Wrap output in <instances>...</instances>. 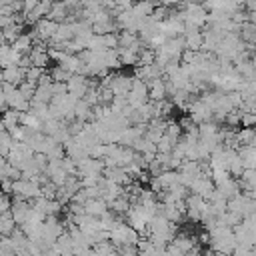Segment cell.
I'll return each instance as SVG.
<instances>
[{
	"instance_id": "obj_32",
	"label": "cell",
	"mask_w": 256,
	"mask_h": 256,
	"mask_svg": "<svg viewBox=\"0 0 256 256\" xmlns=\"http://www.w3.org/2000/svg\"><path fill=\"white\" fill-rule=\"evenodd\" d=\"M0 256H18V254L12 250H0Z\"/></svg>"
},
{
	"instance_id": "obj_4",
	"label": "cell",
	"mask_w": 256,
	"mask_h": 256,
	"mask_svg": "<svg viewBox=\"0 0 256 256\" xmlns=\"http://www.w3.org/2000/svg\"><path fill=\"white\" fill-rule=\"evenodd\" d=\"M216 190V184H214V180H212V176H206V174H200L194 182H192V186H190V194H198V196H202V198H210V194Z\"/></svg>"
},
{
	"instance_id": "obj_8",
	"label": "cell",
	"mask_w": 256,
	"mask_h": 256,
	"mask_svg": "<svg viewBox=\"0 0 256 256\" xmlns=\"http://www.w3.org/2000/svg\"><path fill=\"white\" fill-rule=\"evenodd\" d=\"M24 80H26V68H22V66H8L2 70V82L20 86Z\"/></svg>"
},
{
	"instance_id": "obj_18",
	"label": "cell",
	"mask_w": 256,
	"mask_h": 256,
	"mask_svg": "<svg viewBox=\"0 0 256 256\" xmlns=\"http://www.w3.org/2000/svg\"><path fill=\"white\" fill-rule=\"evenodd\" d=\"M240 40L248 46H254L256 44V24L254 22H244L242 28H240Z\"/></svg>"
},
{
	"instance_id": "obj_11",
	"label": "cell",
	"mask_w": 256,
	"mask_h": 256,
	"mask_svg": "<svg viewBox=\"0 0 256 256\" xmlns=\"http://www.w3.org/2000/svg\"><path fill=\"white\" fill-rule=\"evenodd\" d=\"M216 190H218L226 200H230V198H234V196L242 194V188H240L238 178H230V180H226V182L218 184V186H216Z\"/></svg>"
},
{
	"instance_id": "obj_26",
	"label": "cell",
	"mask_w": 256,
	"mask_h": 256,
	"mask_svg": "<svg viewBox=\"0 0 256 256\" xmlns=\"http://www.w3.org/2000/svg\"><path fill=\"white\" fill-rule=\"evenodd\" d=\"M154 62H156V50L150 48V46H146V48L140 52V64H142V66H150V64H154Z\"/></svg>"
},
{
	"instance_id": "obj_13",
	"label": "cell",
	"mask_w": 256,
	"mask_h": 256,
	"mask_svg": "<svg viewBox=\"0 0 256 256\" xmlns=\"http://www.w3.org/2000/svg\"><path fill=\"white\" fill-rule=\"evenodd\" d=\"M84 208H86V214H90V216H96V218L104 216V214L110 210L108 202H106V200H102V198H94V200H88Z\"/></svg>"
},
{
	"instance_id": "obj_16",
	"label": "cell",
	"mask_w": 256,
	"mask_h": 256,
	"mask_svg": "<svg viewBox=\"0 0 256 256\" xmlns=\"http://www.w3.org/2000/svg\"><path fill=\"white\" fill-rule=\"evenodd\" d=\"M12 48H16L20 54H30L32 48H34V38L30 36V32H22V34L16 38V42L12 44Z\"/></svg>"
},
{
	"instance_id": "obj_3",
	"label": "cell",
	"mask_w": 256,
	"mask_h": 256,
	"mask_svg": "<svg viewBox=\"0 0 256 256\" xmlns=\"http://www.w3.org/2000/svg\"><path fill=\"white\" fill-rule=\"evenodd\" d=\"M132 84H134V76L120 74V72L110 74V90L114 92V96H126L132 90Z\"/></svg>"
},
{
	"instance_id": "obj_17",
	"label": "cell",
	"mask_w": 256,
	"mask_h": 256,
	"mask_svg": "<svg viewBox=\"0 0 256 256\" xmlns=\"http://www.w3.org/2000/svg\"><path fill=\"white\" fill-rule=\"evenodd\" d=\"M18 228L12 212H4L0 214V236H12V232Z\"/></svg>"
},
{
	"instance_id": "obj_25",
	"label": "cell",
	"mask_w": 256,
	"mask_h": 256,
	"mask_svg": "<svg viewBox=\"0 0 256 256\" xmlns=\"http://www.w3.org/2000/svg\"><path fill=\"white\" fill-rule=\"evenodd\" d=\"M44 74H46V70H44V68H38V66H30V68L26 70V80L38 86V82H40V78H42Z\"/></svg>"
},
{
	"instance_id": "obj_30",
	"label": "cell",
	"mask_w": 256,
	"mask_h": 256,
	"mask_svg": "<svg viewBox=\"0 0 256 256\" xmlns=\"http://www.w3.org/2000/svg\"><path fill=\"white\" fill-rule=\"evenodd\" d=\"M100 180H102V176H84V178H82V188L100 186Z\"/></svg>"
},
{
	"instance_id": "obj_2",
	"label": "cell",
	"mask_w": 256,
	"mask_h": 256,
	"mask_svg": "<svg viewBox=\"0 0 256 256\" xmlns=\"http://www.w3.org/2000/svg\"><path fill=\"white\" fill-rule=\"evenodd\" d=\"M140 240V234L128 224V222H120L112 232H110V242L120 250L124 246H136Z\"/></svg>"
},
{
	"instance_id": "obj_12",
	"label": "cell",
	"mask_w": 256,
	"mask_h": 256,
	"mask_svg": "<svg viewBox=\"0 0 256 256\" xmlns=\"http://www.w3.org/2000/svg\"><path fill=\"white\" fill-rule=\"evenodd\" d=\"M68 16H70V8L66 6V2L58 0V2H54L52 10H50V14H48L46 18H48V20H54V22H58V24H64V22L68 20Z\"/></svg>"
},
{
	"instance_id": "obj_20",
	"label": "cell",
	"mask_w": 256,
	"mask_h": 256,
	"mask_svg": "<svg viewBox=\"0 0 256 256\" xmlns=\"http://www.w3.org/2000/svg\"><path fill=\"white\" fill-rule=\"evenodd\" d=\"M42 124H44V122H42L34 112H30V110L20 114V126L32 128V130H40V128H42Z\"/></svg>"
},
{
	"instance_id": "obj_9",
	"label": "cell",
	"mask_w": 256,
	"mask_h": 256,
	"mask_svg": "<svg viewBox=\"0 0 256 256\" xmlns=\"http://www.w3.org/2000/svg\"><path fill=\"white\" fill-rule=\"evenodd\" d=\"M58 66H62V68H64L66 72H70V74H80L84 62L80 60L78 54H70V52H66V54L62 56V60L58 62Z\"/></svg>"
},
{
	"instance_id": "obj_19",
	"label": "cell",
	"mask_w": 256,
	"mask_h": 256,
	"mask_svg": "<svg viewBox=\"0 0 256 256\" xmlns=\"http://www.w3.org/2000/svg\"><path fill=\"white\" fill-rule=\"evenodd\" d=\"M138 40H140L138 32H132V30H120L118 32V48H132Z\"/></svg>"
},
{
	"instance_id": "obj_33",
	"label": "cell",
	"mask_w": 256,
	"mask_h": 256,
	"mask_svg": "<svg viewBox=\"0 0 256 256\" xmlns=\"http://www.w3.org/2000/svg\"><path fill=\"white\" fill-rule=\"evenodd\" d=\"M202 256H218L214 250H206V252H202Z\"/></svg>"
},
{
	"instance_id": "obj_28",
	"label": "cell",
	"mask_w": 256,
	"mask_h": 256,
	"mask_svg": "<svg viewBox=\"0 0 256 256\" xmlns=\"http://www.w3.org/2000/svg\"><path fill=\"white\" fill-rule=\"evenodd\" d=\"M242 126L254 128L256 126V112H242Z\"/></svg>"
},
{
	"instance_id": "obj_21",
	"label": "cell",
	"mask_w": 256,
	"mask_h": 256,
	"mask_svg": "<svg viewBox=\"0 0 256 256\" xmlns=\"http://www.w3.org/2000/svg\"><path fill=\"white\" fill-rule=\"evenodd\" d=\"M14 136L8 132V130H0V152H2V158H8L10 156V150H12V146H14Z\"/></svg>"
},
{
	"instance_id": "obj_34",
	"label": "cell",
	"mask_w": 256,
	"mask_h": 256,
	"mask_svg": "<svg viewBox=\"0 0 256 256\" xmlns=\"http://www.w3.org/2000/svg\"><path fill=\"white\" fill-rule=\"evenodd\" d=\"M252 256H256V246H254V248H252Z\"/></svg>"
},
{
	"instance_id": "obj_22",
	"label": "cell",
	"mask_w": 256,
	"mask_h": 256,
	"mask_svg": "<svg viewBox=\"0 0 256 256\" xmlns=\"http://www.w3.org/2000/svg\"><path fill=\"white\" fill-rule=\"evenodd\" d=\"M244 170H246V166H244V160H242V156L236 152V154L230 158V164H228V172H230L234 178H240V176L244 174Z\"/></svg>"
},
{
	"instance_id": "obj_1",
	"label": "cell",
	"mask_w": 256,
	"mask_h": 256,
	"mask_svg": "<svg viewBox=\"0 0 256 256\" xmlns=\"http://www.w3.org/2000/svg\"><path fill=\"white\" fill-rule=\"evenodd\" d=\"M208 234H210V250H214L218 256H232V252L238 246V240H236L232 228L216 226Z\"/></svg>"
},
{
	"instance_id": "obj_5",
	"label": "cell",
	"mask_w": 256,
	"mask_h": 256,
	"mask_svg": "<svg viewBox=\"0 0 256 256\" xmlns=\"http://www.w3.org/2000/svg\"><path fill=\"white\" fill-rule=\"evenodd\" d=\"M90 88V78L82 74H74L68 82V94H72L76 100H82Z\"/></svg>"
},
{
	"instance_id": "obj_14",
	"label": "cell",
	"mask_w": 256,
	"mask_h": 256,
	"mask_svg": "<svg viewBox=\"0 0 256 256\" xmlns=\"http://www.w3.org/2000/svg\"><path fill=\"white\" fill-rule=\"evenodd\" d=\"M158 180H160L162 192L174 188L176 184H182V180H180V172H178V170H164V172L158 176Z\"/></svg>"
},
{
	"instance_id": "obj_23",
	"label": "cell",
	"mask_w": 256,
	"mask_h": 256,
	"mask_svg": "<svg viewBox=\"0 0 256 256\" xmlns=\"http://www.w3.org/2000/svg\"><path fill=\"white\" fill-rule=\"evenodd\" d=\"M92 250H94V254H96V256H112L114 252H118V248H116L110 240L94 244V246H92Z\"/></svg>"
},
{
	"instance_id": "obj_31",
	"label": "cell",
	"mask_w": 256,
	"mask_h": 256,
	"mask_svg": "<svg viewBox=\"0 0 256 256\" xmlns=\"http://www.w3.org/2000/svg\"><path fill=\"white\" fill-rule=\"evenodd\" d=\"M74 256H96V254H94L92 248H88V250H84V252H80V254H74Z\"/></svg>"
},
{
	"instance_id": "obj_29",
	"label": "cell",
	"mask_w": 256,
	"mask_h": 256,
	"mask_svg": "<svg viewBox=\"0 0 256 256\" xmlns=\"http://www.w3.org/2000/svg\"><path fill=\"white\" fill-rule=\"evenodd\" d=\"M12 204H14V200L10 198V194H2V198H0V214L10 212L12 210Z\"/></svg>"
},
{
	"instance_id": "obj_15",
	"label": "cell",
	"mask_w": 256,
	"mask_h": 256,
	"mask_svg": "<svg viewBox=\"0 0 256 256\" xmlns=\"http://www.w3.org/2000/svg\"><path fill=\"white\" fill-rule=\"evenodd\" d=\"M54 250L60 254V256H66V254H74V242H72V236L70 232L66 230L54 244Z\"/></svg>"
},
{
	"instance_id": "obj_27",
	"label": "cell",
	"mask_w": 256,
	"mask_h": 256,
	"mask_svg": "<svg viewBox=\"0 0 256 256\" xmlns=\"http://www.w3.org/2000/svg\"><path fill=\"white\" fill-rule=\"evenodd\" d=\"M36 88H38V86H36V84H32V82H28V80H24V82H22V84L18 86V90L22 92V96H24L26 100H30V102L34 100V94H36Z\"/></svg>"
},
{
	"instance_id": "obj_24",
	"label": "cell",
	"mask_w": 256,
	"mask_h": 256,
	"mask_svg": "<svg viewBox=\"0 0 256 256\" xmlns=\"http://www.w3.org/2000/svg\"><path fill=\"white\" fill-rule=\"evenodd\" d=\"M48 72H50V76H52V80H54V82H66V84H68V82H70V78L74 76V74L66 72L62 66H58V64H56V66H52Z\"/></svg>"
},
{
	"instance_id": "obj_10",
	"label": "cell",
	"mask_w": 256,
	"mask_h": 256,
	"mask_svg": "<svg viewBox=\"0 0 256 256\" xmlns=\"http://www.w3.org/2000/svg\"><path fill=\"white\" fill-rule=\"evenodd\" d=\"M172 244H174V246H178L182 252H186V254H188L190 250H194V248L198 246V238H196V236H192L190 232H178Z\"/></svg>"
},
{
	"instance_id": "obj_7",
	"label": "cell",
	"mask_w": 256,
	"mask_h": 256,
	"mask_svg": "<svg viewBox=\"0 0 256 256\" xmlns=\"http://www.w3.org/2000/svg\"><path fill=\"white\" fill-rule=\"evenodd\" d=\"M14 200V198H12ZM30 210H32V202L30 200H14V204H12V216H14V220H16V224L18 226H22L26 220H28V216H30Z\"/></svg>"
},
{
	"instance_id": "obj_6",
	"label": "cell",
	"mask_w": 256,
	"mask_h": 256,
	"mask_svg": "<svg viewBox=\"0 0 256 256\" xmlns=\"http://www.w3.org/2000/svg\"><path fill=\"white\" fill-rule=\"evenodd\" d=\"M148 84V96L152 102H160V100H166L168 96V88H166V78H154Z\"/></svg>"
}]
</instances>
